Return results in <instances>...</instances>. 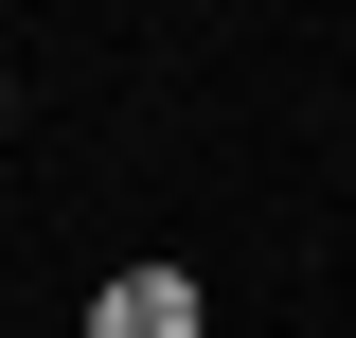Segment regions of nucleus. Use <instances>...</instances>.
<instances>
[{
  "label": "nucleus",
  "instance_id": "1",
  "mask_svg": "<svg viewBox=\"0 0 356 338\" xmlns=\"http://www.w3.org/2000/svg\"><path fill=\"white\" fill-rule=\"evenodd\" d=\"M89 338H196V285L178 267H125V285L89 303Z\"/></svg>",
  "mask_w": 356,
  "mask_h": 338
}]
</instances>
